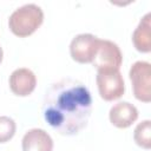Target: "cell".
<instances>
[{"mask_svg":"<svg viewBox=\"0 0 151 151\" xmlns=\"http://www.w3.org/2000/svg\"><path fill=\"white\" fill-rule=\"evenodd\" d=\"M92 111V97L79 80L65 78L53 83L46 91L42 114L58 133L74 136L86 127Z\"/></svg>","mask_w":151,"mask_h":151,"instance_id":"cell-1","label":"cell"},{"mask_svg":"<svg viewBox=\"0 0 151 151\" xmlns=\"http://www.w3.org/2000/svg\"><path fill=\"white\" fill-rule=\"evenodd\" d=\"M133 139L137 145L149 150L151 147V122L149 119L139 123L133 132Z\"/></svg>","mask_w":151,"mask_h":151,"instance_id":"cell-11","label":"cell"},{"mask_svg":"<svg viewBox=\"0 0 151 151\" xmlns=\"http://www.w3.org/2000/svg\"><path fill=\"white\" fill-rule=\"evenodd\" d=\"M44 21L42 9L34 4H27L17 8L8 19L11 32L19 37L26 38L33 34Z\"/></svg>","mask_w":151,"mask_h":151,"instance_id":"cell-2","label":"cell"},{"mask_svg":"<svg viewBox=\"0 0 151 151\" xmlns=\"http://www.w3.org/2000/svg\"><path fill=\"white\" fill-rule=\"evenodd\" d=\"M151 14H145L139 21L137 28L132 34V41L137 51L142 53H149L151 51Z\"/></svg>","mask_w":151,"mask_h":151,"instance_id":"cell-10","label":"cell"},{"mask_svg":"<svg viewBox=\"0 0 151 151\" xmlns=\"http://www.w3.org/2000/svg\"><path fill=\"white\" fill-rule=\"evenodd\" d=\"M96 81L100 97L106 101L117 100L125 92L124 79L119 70L98 71Z\"/></svg>","mask_w":151,"mask_h":151,"instance_id":"cell-3","label":"cell"},{"mask_svg":"<svg viewBox=\"0 0 151 151\" xmlns=\"http://www.w3.org/2000/svg\"><path fill=\"white\" fill-rule=\"evenodd\" d=\"M37 85L35 74L29 68H18L12 72L9 76V88L11 91L19 97L29 96Z\"/></svg>","mask_w":151,"mask_h":151,"instance_id":"cell-7","label":"cell"},{"mask_svg":"<svg viewBox=\"0 0 151 151\" xmlns=\"http://www.w3.org/2000/svg\"><path fill=\"white\" fill-rule=\"evenodd\" d=\"M22 151H52L53 139L42 129L28 130L21 140Z\"/></svg>","mask_w":151,"mask_h":151,"instance_id":"cell-9","label":"cell"},{"mask_svg":"<svg viewBox=\"0 0 151 151\" xmlns=\"http://www.w3.org/2000/svg\"><path fill=\"white\" fill-rule=\"evenodd\" d=\"M100 39L90 33L76 35L70 44V53L74 61L79 64L92 63L98 51Z\"/></svg>","mask_w":151,"mask_h":151,"instance_id":"cell-5","label":"cell"},{"mask_svg":"<svg viewBox=\"0 0 151 151\" xmlns=\"http://www.w3.org/2000/svg\"><path fill=\"white\" fill-rule=\"evenodd\" d=\"M130 80L136 99L143 103L151 100V65L147 61H136L130 68Z\"/></svg>","mask_w":151,"mask_h":151,"instance_id":"cell-4","label":"cell"},{"mask_svg":"<svg viewBox=\"0 0 151 151\" xmlns=\"http://www.w3.org/2000/svg\"><path fill=\"white\" fill-rule=\"evenodd\" d=\"M2 57H4V52H2V48H1V46H0V64H1V61H2Z\"/></svg>","mask_w":151,"mask_h":151,"instance_id":"cell-13","label":"cell"},{"mask_svg":"<svg viewBox=\"0 0 151 151\" xmlns=\"http://www.w3.org/2000/svg\"><path fill=\"white\" fill-rule=\"evenodd\" d=\"M123 63V54L118 45L111 40H101L99 41L98 51L93 61L91 63L97 71L105 70H119Z\"/></svg>","mask_w":151,"mask_h":151,"instance_id":"cell-6","label":"cell"},{"mask_svg":"<svg viewBox=\"0 0 151 151\" xmlns=\"http://www.w3.org/2000/svg\"><path fill=\"white\" fill-rule=\"evenodd\" d=\"M15 130L17 125L12 118L7 116H0V143L11 140L15 134Z\"/></svg>","mask_w":151,"mask_h":151,"instance_id":"cell-12","label":"cell"},{"mask_svg":"<svg viewBox=\"0 0 151 151\" xmlns=\"http://www.w3.org/2000/svg\"><path fill=\"white\" fill-rule=\"evenodd\" d=\"M112 125L119 129H126L131 126L138 118V110L129 101H119L114 104L109 113Z\"/></svg>","mask_w":151,"mask_h":151,"instance_id":"cell-8","label":"cell"}]
</instances>
